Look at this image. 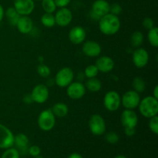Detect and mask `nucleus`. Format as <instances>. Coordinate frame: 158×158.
<instances>
[{"label": "nucleus", "mask_w": 158, "mask_h": 158, "mask_svg": "<svg viewBox=\"0 0 158 158\" xmlns=\"http://www.w3.org/2000/svg\"><path fill=\"white\" fill-rule=\"evenodd\" d=\"M98 22L100 31L106 35H115L120 30L121 26L118 15L111 13L103 15Z\"/></svg>", "instance_id": "f257e3e1"}, {"label": "nucleus", "mask_w": 158, "mask_h": 158, "mask_svg": "<svg viewBox=\"0 0 158 158\" xmlns=\"http://www.w3.org/2000/svg\"><path fill=\"white\" fill-rule=\"evenodd\" d=\"M138 108L143 117L149 119L155 117L158 114V100L153 96H148L140 100Z\"/></svg>", "instance_id": "f03ea898"}, {"label": "nucleus", "mask_w": 158, "mask_h": 158, "mask_svg": "<svg viewBox=\"0 0 158 158\" xmlns=\"http://www.w3.org/2000/svg\"><path fill=\"white\" fill-rule=\"evenodd\" d=\"M38 126L42 131H50L56 125V117L51 109H46L42 111L38 117Z\"/></svg>", "instance_id": "7ed1b4c3"}, {"label": "nucleus", "mask_w": 158, "mask_h": 158, "mask_svg": "<svg viewBox=\"0 0 158 158\" xmlns=\"http://www.w3.org/2000/svg\"><path fill=\"white\" fill-rule=\"evenodd\" d=\"M110 4L106 0H96L92 5L90 16L95 21H99L101 17L110 13Z\"/></svg>", "instance_id": "20e7f679"}, {"label": "nucleus", "mask_w": 158, "mask_h": 158, "mask_svg": "<svg viewBox=\"0 0 158 158\" xmlns=\"http://www.w3.org/2000/svg\"><path fill=\"white\" fill-rule=\"evenodd\" d=\"M74 73L69 67L62 68L56 74L55 83L59 87L66 88L73 81Z\"/></svg>", "instance_id": "39448f33"}, {"label": "nucleus", "mask_w": 158, "mask_h": 158, "mask_svg": "<svg viewBox=\"0 0 158 158\" xmlns=\"http://www.w3.org/2000/svg\"><path fill=\"white\" fill-rule=\"evenodd\" d=\"M89 128L90 132L95 136H101L106 131V122L100 114H94L89 120Z\"/></svg>", "instance_id": "423d86ee"}, {"label": "nucleus", "mask_w": 158, "mask_h": 158, "mask_svg": "<svg viewBox=\"0 0 158 158\" xmlns=\"http://www.w3.org/2000/svg\"><path fill=\"white\" fill-rule=\"evenodd\" d=\"M103 105L110 112L117 111L121 105V97L120 94L114 90L107 92L103 97Z\"/></svg>", "instance_id": "0eeeda50"}, {"label": "nucleus", "mask_w": 158, "mask_h": 158, "mask_svg": "<svg viewBox=\"0 0 158 158\" xmlns=\"http://www.w3.org/2000/svg\"><path fill=\"white\" fill-rule=\"evenodd\" d=\"M140 94L133 90L127 91L121 97V103L125 109L134 110L138 107L140 101Z\"/></svg>", "instance_id": "6e6552de"}, {"label": "nucleus", "mask_w": 158, "mask_h": 158, "mask_svg": "<svg viewBox=\"0 0 158 158\" xmlns=\"http://www.w3.org/2000/svg\"><path fill=\"white\" fill-rule=\"evenodd\" d=\"M32 101L35 103L42 104L48 100L49 96V88L45 84H38L32 89L31 92Z\"/></svg>", "instance_id": "1a4fd4ad"}, {"label": "nucleus", "mask_w": 158, "mask_h": 158, "mask_svg": "<svg viewBox=\"0 0 158 158\" xmlns=\"http://www.w3.org/2000/svg\"><path fill=\"white\" fill-rule=\"evenodd\" d=\"M149 53L143 48H136L132 54V60L134 66L139 69L145 67L149 62Z\"/></svg>", "instance_id": "9d476101"}, {"label": "nucleus", "mask_w": 158, "mask_h": 158, "mask_svg": "<svg viewBox=\"0 0 158 158\" xmlns=\"http://www.w3.org/2000/svg\"><path fill=\"white\" fill-rule=\"evenodd\" d=\"M86 89L81 82H72L66 87L67 96L72 100H80L84 97Z\"/></svg>", "instance_id": "9b49d317"}, {"label": "nucleus", "mask_w": 158, "mask_h": 158, "mask_svg": "<svg viewBox=\"0 0 158 158\" xmlns=\"http://www.w3.org/2000/svg\"><path fill=\"white\" fill-rule=\"evenodd\" d=\"M13 7L20 15H29L35 9L34 0H14Z\"/></svg>", "instance_id": "f8f14e48"}, {"label": "nucleus", "mask_w": 158, "mask_h": 158, "mask_svg": "<svg viewBox=\"0 0 158 158\" xmlns=\"http://www.w3.org/2000/svg\"><path fill=\"white\" fill-rule=\"evenodd\" d=\"M14 145V134L10 129L0 123V149H7Z\"/></svg>", "instance_id": "ddd939ff"}, {"label": "nucleus", "mask_w": 158, "mask_h": 158, "mask_svg": "<svg viewBox=\"0 0 158 158\" xmlns=\"http://www.w3.org/2000/svg\"><path fill=\"white\" fill-rule=\"evenodd\" d=\"M56 20V25L61 27H66L69 26L73 20V13L70 9L66 8H60L54 15Z\"/></svg>", "instance_id": "4468645a"}, {"label": "nucleus", "mask_w": 158, "mask_h": 158, "mask_svg": "<svg viewBox=\"0 0 158 158\" xmlns=\"http://www.w3.org/2000/svg\"><path fill=\"white\" fill-rule=\"evenodd\" d=\"M120 122L124 128H136L138 123V117L134 110L126 109L122 112Z\"/></svg>", "instance_id": "2eb2a0df"}, {"label": "nucleus", "mask_w": 158, "mask_h": 158, "mask_svg": "<svg viewBox=\"0 0 158 158\" xmlns=\"http://www.w3.org/2000/svg\"><path fill=\"white\" fill-rule=\"evenodd\" d=\"M83 43L82 50L86 56L94 58V57H98L101 54V46L97 42L94 41V40H88Z\"/></svg>", "instance_id": "dca6fc26"}, {"label": "nucleus", "mask_w": 158, "mask_h": 158, "mask_svg": "<svg viewBox=\"0 0 158 158\" xmlns=\"http://www.w3.org/2000/svg\"><path fill=\"white\" fill-rule=\"evenodd\" d=\"M69 40L73 44L80 45L84 43L86 37V30L82 26H75L69 32Z\"/></svg>", "instance_id": "f3484780"}, {"label": "nucleus", "mask_w": 158, "mask_h": 158, "mask_svg": "<svg viewBox=\"0 0 158 158\" xmlns=\"http://www.w3.org/2000/svg\"><path fill=\"white\" fill-rule=\"evenodd\" d=\"M95 65L98 69L99 72L106 73L114 69L115 63L112 58L106 56H100L97 59Z\"/></svg>", "instance_id": "a211bd4d"}, {"label": "nucleus", "mask_w": 158, "mask_h": 158, "mask_svg": "<svg viewBox=\"0 0 158 158\" xmlns=\"http://www.w3.org/2000/svg\"><path fill=\"white\" fill-rule=\"evenodd\" d=\"M15 26L20 33L29 34L33 29V23L29 15H21Z\"/></svg>", "instance_id": "6ab92c4d"}, {"label": "nucleus", "mask_w": 158, "mask_h": 158, "mask_svg": "<svg viewBox=\"0 0 158 158\" xmlns=\"http://www.w3.org/2000/svg\"><path fill=\"white\" fill-rule=\"evenodd\" d=\"M29 137L27 135L23 133L16 134L14 136V145H15L16 149L18 150L19 152H20L23 154H26L25 152L28 153V144H29Z\"/></svg>", "instance_id": "aec40b11"}, {"label": "nucleus", "mask_w": 158, "mask_h": 158, "mask_svg": "<svg viewBox=\"0 0 158 158\" xmlns=\"http://www.w3.org/2000/svg\"><path fill=\"white\" fill-rule=\"evenodd\" d=\"M52 111L53 114L55 115L56 117H60V118H63L67 116L68 113H69V107L66 103H63V102H58L56 103L55 104L52 106Z\"/></svg>", "instance_id": "412c9836"}, {"label": "nucleus", "mask_w": 158, "mask_h": 158, "mask_svg": "<svg viewBox=\"0 0 158 158\" xmlns=\"http://www.w3.org/2000/svg\"><path fill=\"white\" fill-rule=\"evenodd\" d=\"M85 87L90 92H99L102 88V83L97 77L89 78L85 83Z\"/></svg>", "instance_id": "4be33fe9"}, {"label": "nucleus", "mask_w": 158, "mask_h": 158, "mask_svg": "<svg viewBox=\"0 0 158 158\" xmlns=\"http://www.w3.org/2000/svg\"><path fill=\"white\" fill-rule=\"evenodd\" d=\"M5 15L6 16V19H7L9 25L12 26H16L17 22H18L19 17L21 16L14 7L8 8L6 12H5Z\"/></svg>", "instance_id": "5701e85b"}, {"label": "nucleus", "mask_w": 158, "mask_h": 158, "mask_svg": "<svg viewBox=\"0 0 158 158\" xmlns=\"http://www.w3.org/2000/svg\"><path fill=\"white\" fill-rule=\"evenodd\" d=\"M143 40H144V36L143 34L140 31H135L134 33L132 34L131 38V43L132 47L134 48H138L140 47L143 43Z\"/></svg>", "instance_id": "b1692460"}, {"label": "nucleus", "mask_w": 158, "mask_h": 158, "mask_svg": "<svg viewBox=\"0 0 158 158\" xmlns=\"http://www.w3.org/2000/svg\"><path fill=\"white\" fill-rule=\"evenodd\" d=\"M132 86L134 91L137 92L138 94H141L146 89V82L142 77H137L133 80Z\"/></svg>", "instance_id": "393cba45"}, {"label": "nucleus", "mask_w": 158, "mask_h": 158, "mask_svg": "<svg viewBox=\"0 0 158 158\" xmlns=\"http://www.w3.org/2000/svg\"><path fill=\"white\" fill-rule=\"evenodd\" d=\"M41 23L46 28L53 27L56 25L55 16L52 13H46V12H45L41 17Z\"/></svg>", "instance_id": "a878e982"}, {"label": "nucleus", "mask_w": 158, "mask_h": 158, "mask_svg": "<svg viewBox=\"0 0 158 158\" xmlns=\"http://www.w3.org/2000/svg\"><path fill=\"white\" fill-rule=\"evenodd\" d=\"M148 40L150 44L154 47L158 46V29L154 26L151 29L148 30Z\"/></svg>", "instance_id": "bb28decb"}, {"label": "nucleus", "mask_w": 158, "mask_h": 158, "mask_svg": "<svg viewBox=\"0 0 158 158\" xmlns=\"http://www.w3.org/2000/svg\"><path fill=\"white\" fill-rule=\"evenodd\" d=\"M42 7L46 13H52L56 11V5L54 0H42Z\"/></svg>", "instance_id": "cd10ccee"}, {"label": "nucleus", "mask_w": 158, "mask_h": 158, "mask_svg": "<svg viewBox=\"0 0 158 158\" xmlns=\"http://www.w3.org/2000/svg\"><path fill=\"white\" fill-rule=\"evenodd\" d=\"M99 70L97 69V67L96 66V65H89L86 67L84 70V74L85 77L86 78H94V77H97V76L98 75Z\"/></svg>", "instance_id": "c85d7f7f"}, {"label": "nucleus", "mask_w": 158, "mask_h": 158, "mask_svg": "<svg viewBox=\"0 0 158 158\" xmlns=\"http://www.w3.org/2000/svg\"><path fill=\"white\" fill-rule=\"evenodd\" d=\"M20 154L16 148H9L6 149L2 154L1 158H19Z\"/></svg>", "instance_id": "c756f323"}, {"label": "nucleus", "mask_w": 158, "mask_h": 158, "mask_svg": "<svg viewBox=\"0 0 158 158\" xmlns=\"http://www.w3.org/2000/svg\"><path fill=\"white\" fill-rule=\"evenodd\" d=\"M37 73L39 75L43 78H47L50 76L51 70L49 66L43 63H40L37 67Z\"/></svg>", "instance_id": "7c9ffc66"}, {"label": "nucleus", "mask_w": 158, "mask_h": 158, "mask_svg": "<svg viewBox=\"0 0 158 158\" xmlns=\"http://www.w3.org/2000/svg\"><path fill=\"white\" fill-rule=\"evenodd\" d=\"M149 126L150 130L151 131V132L154 133V134H158V117L157 116L155 117H153L151 118H150L149 121Z\"/></svg>", "instance_id": "2f4dec72"}, {"label": "nucleus", "mask_w": 158, "mask_h": 158, "mask_svg": "<svg viewBox=\"0 0 158 158\" xmlns=\"http://www.w3.org/2000/svg\"><path fill=\"white\" fill-rule=\"evenodd\" d=\"M105 139H106V142L110 144H115L117 142L119 141V137L118 134L115 132H109L106 134L105 136Z\"/></svg>", "instance_id": "473e14b6"}, {"label": "nucleus", "mask_w": 158, "mask_h": 158, "mask_svg": "<svg viewBox=\"0 0 158 158\" xmlns=\"http://www.w3.org/2000/svg\"><path fill=\"white\" fill-rule=\"evenodd\" d=\"M122 12V7L119 3H114L110 6V13L115 15H120Z\"/></svg>", "instance_id": "72a5a7b5"}, {"label": "nucleus", "mask_w": 158, "mask_h": 158, "mask_svg": "<svg viewBox=\"0 0 158 158\" xmlns=\"http://www.w3.org/2000/svg\"><path fill=\"white\" fill-rule=\"evenodd\" d=\"M28 153H29L32 157H36V156L40 155V154H41V149H40V147L37 146V145H32V146L29 147V148H28Z\"/></svg>", "instance_id": "f704fd0d"}, {"label": "nucleus", "mask_w": 158, "mask_h": 158, "mask_svg": "<svg viewBox=\"0 0 158 158\" xmlns=\"http://www.w3.org/2000/svg\"><path fill=\"white\" fill-rule=\"evenodd\" d=\"M142 25H143V28L148 30H150L152 28L154 27V21L150 17H146V18L143 19V23H142Z\"/></svg>", "instance_id": "c9c22d12"}, {"label": "nucleus", "mask_w": 158, "mask_h": 158, "mask_svg": "<svg viewBox=\"0 0 158 158\" xmlns=\"http://www.w3.org/2000/svg\"><path fill=\"white\" fill-rule=\"evenodd\" d=\"M57 8H66L71 2V0H54Z\"/></svg>", "instance_id": "e433bc0d"}, {"label": "nucleus", "mask_w": 158, "mask_h": 158, "mask_svg": "<svg viewBox=\"0 0 158 158\" xmlns=\"http://www.w3.org/2000/svg\"><path fill=\"white\" fill-rule=\"evenodd\" d=\"M124 133L127 137H133L136 134L135 128H124Z\"/></svg>", "instance_id": "4c0bfd02"}, {"label": "nucleus", "mask_w": 158, "mask_h": 158, "mask_svg": "<svg viewBox=\"0 0 158 158\" xmlns=\"http://www.w3.org/2000/svg\"><path fill=\"white\" fill-rule=\"evenodd\" d=\"M23 101L26 103H27V104H30L31 103H32L33 101H32L31 94H26V95H25L24 98H23Z\"/></svg>", "instance_id": "58836bf2"}, {"label": "nucleus", "mask_w": 158, "mask_h": 158, "mask_svg": "<svg viewBox=\"0 0 158 158\" xmlns=\"http://www.w3.org/2000/svg\"><path fill=\"white\" fill-rule=\"evenodd\" d=\"M68 158H83L81 154H78V153H73L70 155L68 157Z\"/></svg>", "instance_id": "ea45409f"}, {"label": "nucleus", "mask_w": 158, "mask_h": 158, "mask_svg": "<svg viewBox=\"0 0 158 158\" xmlns=\"http://www.w3.org/2000/svg\"><path fill=\"white\" fill-rule=\"evenodd\" d=\"M5 15V11H4V9H3L2 6L1 4H0V22L2 20L3 17H4Z\"/></svg>", "instance_id": "a19ab883"}, {"label": "nucleus", "mask_w": 158, "mask_h": 158, "mask_svg": "<svg viewBox=\"0 0 158 158\" xmlns=\"http://www.w3.org/2000/svg\"><path fill=\"white\" fill-rule=\"evenodd\" d=\"M152 96L154 97V98L157 99V100H158V86H156L155 87H154V93H153Z\"/></svg>", "instance_id": "79ce46f5"}, {"label": "nucleus", "mask_w": 158, "mask_h": 158, "mask_svg": "<svg viewBox=\"0 0 158 158\" xmlns=\"http://www.w3.org/2000/svg\"><path fill=\"white\" fill-rule=\"evenodd\" d=\"M114 158H127V157H125L124 155H117V156H116Z\"/></svg>", "instance_id": "37998d69"}, {"label": "nucleus", "mask_w": 158, "mask_h": 158, "mask_svg": "<svg viewBox=\"0 0 158 158\" xmlns=\"http://www.w3.org/2000/svg\"><path fill=\"white\" fill-rule=\"evenodd\" d=\"M34 158H43V157H42V156H40V155H39V156H36V157H35Z\"/></svg>", "instance_id": "c03bdc74"}, {"label": "nucleus", "mask_w": 158, "mask_h": 158, "mask_svg": "<svg viewBox=\"0 0 158 158\" xmlns=\"http://www.w3.org/2000/svg\"><path fill=\"white\" fill-rule=\"evenodd\" d=\"M34 1H42V0H34Z\"/></svg>", "instance_id": "a18cd8bd"}]
</instances>
